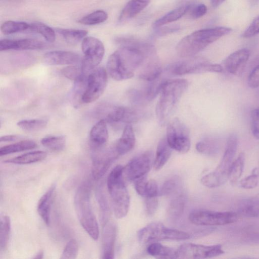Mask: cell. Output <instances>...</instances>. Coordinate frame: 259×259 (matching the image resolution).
<instances>
[{"mask_svg":"<svg viewBox=\"0 0 259 259\" xmlns=\"http://www.w3.org/2000/svg\"><path fill=\"white\" fill-rule=\"evenodd\" d=\"M146 176L136 180L134 182L135 188L137 193L144 196L145 185L147 182Z\"/></svg>","mask_w":259,"mask_h":259,"instance_id":"cell-54","label":"cell"},{"mask_svg":"<svg viewBox=\"0 0 259 259\" xmlns=\"http://www.w3.org/2000/svg\"><path fill=\"white\" fill-rule=\"evenodd\" d=\"M158 204L157 197L145 198V208L147 214L150 216L153 215L156 211Z\"/></svg>","mask_w":259,"mask_h":259,"instance_id":"cell-52","label":"cell"},{"mask_svg":"<svg viewBox=\"0 0 259 259\" xmlns=\"http://www.w3.org/2000/svg\"><path fill=\"white\" fill-rule=\"evenodd\" d=\"M239 214L247 218H259V197H250L242 200L238 206Z\"/></svg>","mask_w":259,"mask_h":259,"instance_id":"cell-26","label":"cell"},{"mask_svg":"<svg viewBox=\"0 0 259 259\" xmlns=\"http://www.w3.org/2000/svg\"><path fill=\"white\" fill-rule=\"evenodd\" d=\"M66 137L61 135H50L41 140V144L52 151L63 150L66 146Z\"/></svg>","mask_w":259,"mask_h":259,"instance_id":"cell-35","label":"cell"},{"mask_svg":"<svg viewBox=\"0 0 259 259\" xmlns=\"http://www.w3.org/2000/svg\"><path fill=\"white\" fill-rule=\"evenodd\" d=\"M135 141V133L132 126L130 124H126L121 137L114 144L118 154L122 155L130 152L134 147Z\"/></svg>","mask_w":259,"mask_h":259,"instance_id":"cell-22","label":"cell"},{"mask_svg":"<svg viewBox=\"0 0 259 259\" xmlns=\"http://www.w3.org/2000/svg\"><path fill=\"white\" fill-rule=\"evenodd\" d=\"M150 2V0H130L122 10L119 20L122 21L135 17L143 10Z\"/></svg>","mask_w":259,"mask_h":259,"instance_id":"cell-25","label":"cell"},{"mask_svg":"<svg viewBox=\"0 0 259 259\" xmlns=\"http://www.w3.org/2000/svg\"><path fill=\"white\" fill-rule=\"evenodd\" d=\"M44 44L38 40L32 38L19 39H3L0 41V50H34L41 49Z\"/></svg>","mask_w":259,"mask_h":259,"instance_id":"cell-19","label":"cell"},{"mask_svg":"<svg viewBox=\"0 0 259 259\" xmlns=\"http://www.w3.org/2000/svg\"><path fill=\"white\" fill-rule=\"evenodd\" d=\"M259 174L251 172V175L241 180L240 186L243 189H251L257 186L258 183Z\"/></svg>","mask_w":259,"mask_h":259,"instance_id":"cell-48","label":"cell"},{"mask_svg":"<svg viewBox=\"0 0 259 259\" xmlns=\"http://www.w3.org/2000/svg\"><path fill=\"white\" fill-rule=\"evenodd\" d=\"M107 82V74L105 68L103 67L95 68L88 76L82 102L90 103L99 99L105 91Z\"/></svg>","mask_w":259,"mask_h":259,"instance_id":"cell-12","label":"cell"},{"mask_svg":"<svg viewBox=\"0 0 259 259\" xmlns=\"http://www.w3.org/2000/svg\"><path fill=\"white\" fill-rule=\"evenodd\" d=\"M207 12V7L203 4L194 6L190 12V16L193 19L199 18L203 16Z\"/></svg>","mask_w":259,"mask_h":259,"instance_id":"cell-53","label":"cell"},{"mask_svg":"<svg viewBox=\"0 0 259 259\" xmlns=\"http://www.w3.org/2000/svg\"><path fill=\"white\" fill-rule=\"evenodd\" d=\"M78 244L75 239H71L65 245L60 257L62 259H74L78 252Z\"/></svg>","mask_w":259,"mask_h":259,"instance_id":"cell-44","label":"cell"},{"mask_svg":"<svg viewBox=\"0 0 259 259\" xmlns=\"http://www.w3.org/2000/svg\"><path fill=\"white\" fill-rule=\"evenodd\" d=\"M259 34V16L255 17L242 34L244 38H250Z\"/></svg>","mask_w":259,"mask_h":259,"instance_id":"cell-50","label":"cell"},{"mask_svg":"<svg viewBox=\"0 0 259 259\" xmlns=\"http://www.w3.org/2000/svg\"><path fill=\"white\" fill-rule=\"evenodd\" d=\"M116 228L112 223L104 224L102 235V258L111 259L114 257V246Z\"/></svg>","mask_w":259,"mask_h":259,"instance_id":"cell-20","label":"cell"},{"mask_svg":"<svg viewBox=\"0 0 259 259\" xmlns=\"http://www.w3.org/2000/svg\"><path fill=\"white\" fill-rule=\"evenodd\" d=\"M147 252L150 255L156 258H177L176 250L157 242L149 244L147 248Z\"/></svg>","mask_w":259,"mask_h":259,"instance_id":"cell-28","label":"cell"},{"mask_svg":"<svg viewBox=\"0 0 259 259\" xmlns=\"http://www.w3.org/2000/svg\"><path fill=\"white\" fill-rule=\"evenodd\" d=\"M226 0H210V3L212 7L216 8L222 5Z\"/></svg>","mask_w":259,"mask_h":259,"instance_id":"cell-58","label":"cell"},{"mask_svg":"<svg viewBox=\"0 0 259 259\" xmlns=\"http://www.w3.org/2000/svg\"><path fill=\"white\" fill-rule=\"evenodd\" d=\"M224 253L220 245H204L188 243L182 244L176 250V258L182 259L207 258L220 255Z\"/></svg>","mask_w":259,"mask_h":259,"instance_id":"cell-11","label":"cell"},{"mask_svg":"<svg viewBox=\"0 0 259 259\" xmlns=\"http://www.w3.org/2000/svg\"><path fill=\"white\" fill-rule=\"evenodd\" d=\"M166 71L174 75H181L207 72L221 73L223 68L220 64L210 63L203 58L194 57L176 62L167 67Z\"/></svg>","mask_w":259,"mask_h":259,"instance_id":"cell-7","label":"cell"},{"mask_svg":"<svg viewBox=\"0 0 259 259\" xmlns=\"http://www.w3.org/2000/svg\"><path fill=\"white\" fill-rule=\"evenodd\" d=\"M92 174L95 180L101 179L106 172L113 161L119 156L114 145L111 147H104L93 149Z\"/></svg>","mask_w":259,"mask_h":259,"instance_id":"cell-14","label":"cell"},{"mask_svg":"<svg viewBox=\"0 0 259 259\" xmlns=\"http://www.w3.org/2000/svg\"><path fill=\"white\" fill-rule=\"evenodd\" d=\"M30 24L23 21H7L1 26V30L5 35H9L29 29Z\"/></svg>","mask_w":259,"mask_h":259,"instance_id":"cell-38","label":"cell"},{"mask_svg":"<svg viewBox=\"0 0 259 259\" xmlns=\"http://www.w3.org/2000/svg\"><path fill=\"white\" fill-rule=\"evenodd\" d=\"M201 183L203 186L209 188H217L224 184L221 179L213 171L202 177Z\"/></svg>","mask_w":259,"mask_h":259,"instance_id":"cell-45","label":"cell"},{"mask_svg":"<svg viewBox=\"0 0 259 259\" xmlns=\"http://www.w3.org/2000/svg\"><path fill=\"white\" fill-rule=\"evenodd\" d=\"M81 49L83 54L81 68L83 74L93 71L103 59L105 48L103 42L93 36L85 37L82 40Z\"/></svg>","mask_w":259,"mask_h":259,"instance_id":"cell-8","label":"cell"},{"mask_svg":"<svg viewBox=\"0 0 259 259\" xmlns=\"http://www.w3.org/2000/svg\"><path fill=\"white\" fill-rule=\"evenodd\" d=\"M172 148L169 145L166 139H161L157 145L156 156L153 161L155 170L161 169L167 163L171 154Z\"/></svg>","mask_w":259,"mask_h":259,"instance_id":"cell-24","label":"cell"},{"mask_svg":"<svg viewBox=\"0 0 259 259\" xmlns=\"http://www.w3.org/2000/svg\"><path fill=\"white\" fill-rule=\"evenodd\" d=\"M193 224L201 226H217L232 224L238 220L237 213L232 211H217L208 210H195L189 216Z\"/></svg>","mask_w":259,"mask_h":259,"instance_id":"cell-9","label":"cell"},{"mask_svg":"<svg viewBox=\"0 0 259 259\" xmlns=\"http://www.w3.org/2000/svg\"><path fill=\"white\" fill-rule=\"evenodd\" d=\"M156 29H158L157 30V33L159 35L160 34L162 35H164L165 33H168L169 32H172L173 31H175L177 30L179 28H178L177 26L175 27H163L161 28H157Z\"/></svg>","mask_w":259,"mask_h":259,"instance_id":"cell-56","label":"cell"},{"mask_svg":"<svg viewBox=\"0 0 259 259\" xmlns=\"http://www.w3.org/2000/svg\"><path fill=\"white\" fill-rule=\"evenodd\" d=\"M29 30L42 35L48 41L52 43L56 39L55 31L50 26L41 22H34L30 24Z\"/></svg>","mask_w":259,"mask_h":259,"instance_id":"cell-37","label":"cell"},{"mask_svg":"<svg viewBox=\"0 0 259 259\" xmlns=\"http://www.w3.org/2000/svg\"><path fill=\"white\" fill-rule=\"evenodd\" d=\"M254 2H255L256 1H258V0H253Z\"/></svg>","mask_w":259,"mask_h":259,"instance_id":"cell-60","label":"cell"},{"mask_svg":"<svg viewBox=\"0 0 259 259\" xmlns=\"http://www.w3.org/2000/svg\"><path fill=\"white\" fill-rule=\"evenodd\" d=\"M166 139L172 149L180 153H187L190 148L189 130L177 117L170 119L167 123Z\"/></svg>","mask_w":259,"mask_h":259,"instance_id":"cell-10","label":"cell"},{"mask_svg":"<svg viewBox=\"0 0 259 259\" xmlns=\"http://www.w3.org/2000/svg\"><path fill=\"white\" fill-rule=\"evenodd\" d=\"M250 56L247 49L238 50L228 56L224 61V66L227 72L233 75H240L244 71Z\"/></svg>","mask_w":259,"mask_h":259,"instance_id":"cell-17","label":"cell"},{"mask_svg":"<svg viewBox=\"0 0 259 259\" xmlns=\"http://www.w3.org/2000/svg\"><path fill=\"white\" fill-rule=\"evenodd\" d=\"M251 130L253 137L259 140V108L254 109L251 111Z\"/></svg>","mask_w":259,"mask_h":259,"instance_id":"cell-51","label":"cell"},{"mask_svg":"<svg viewBox=\"0 0 259 259\" xmlns=\"http://www.w3.org/2000/svg\"><path fill=\"white\" fill-rule=\"evenodd\" d=\"M107 13L101 10L89 14L78 20V22L85 25H93L102 23L108 19Z\"/></svg>","mask_w":259,"mask_h":259,"instance_id":"cell-39","label":"cell"},{"mask_svg":"<svg viewBox=\"0 0 259 259\" xmlns=\"http://www.w3.org/2000/svg\"><path fill=\"white\" fill-rule=\"evenodd\" d=\"M96 198L101 211L102 221L104 224L108 222L110 208L106 196L101 186H98L95 192Z\"/></svg>","mask_w":259,"mask_h":259,"instance_id":"cell-42","label":"cell"},{"mask_svg":"<svg viewBox=\"0 0 259 259\" xmlns=\"http://www.w3.org/2000/svg\"><path fill=\"white\" fill-rule=\"evenodd\" d=\"M47 154L43 151H34L7 159L5 162L17 164H27L41 161L46 158Z\"/></svg>","mask_w":259,"mask_h":259,"instance_id":"cell-27","label":"cell"},{"mask_svg":"<svg viewBox=\"0 0 259 259\" xmlns=\"http://www.w3.org/2000/svg\"><path fill=\"white\" fill-rule=\"evenodd\" d=\"M55 190L56 185L53 184L40 197L37 204V212L47 225L50 223L51 208Z\"/></svg>","mask_w":259,"mask_h":259,"instance_id":"cell-23","label":"cell"},{"mask_svg":"<svg viewBox=\"0 0 259 259\" xmlns=\"http://www.w3.org/2000/svg\"><path fill=\"white\" fill-rule=\"evenodd\" d=\"M57 31L69 44H76L83 40L88 33L86 30L57 28Z\"/></svg>","mask_w":259,"mask_h":259,"instance_id":"cell-36","label":"cell"},{"mask_svg":"<svg viewBox=\"0 0 259 259\" xmlns=\"http://www.w3.org/2000/svg\"><path fill=\"white\" fill-rule=\"evenodd\" d=\"M139 241L150 244L164 240H183L191 235L184 231L168 228L160 223H151L139 230L137 233Z\"/></svg>","mask_w":259,"mask_h":259,"instance_id":"cell-6","label":"cell"},{"mask_svg":"<svg viewBox=\"0 0 259 259\" xmlns=\"http://www.w3.org/2000/svg\"><path fill=\"white\" fill-rule=\"evenodd\" d=\"M108 139V132L106 121L102 119L91 128L90 142L93 149L104 147Z\"/></svg>","mask_w":259,"mask_h":259,"instance_id":"cell-21","label":"cell"},{"mask_svg":"<svg viewBox=\"0 0 259 259\" xmlns=\"http://www.w3.org/2000/svg\"><path fill=\"white\" fill-rule=\"evenodd\" d=\"M243 242L249 245H259V232L250 233L245 235Z\"/></svg>","mask_w":259,"mask_h":259,"instance_id":"cell-55","label":"cell"},{"mask_svg":"<svg viewBox=\"0 0 259 259\" xmlns=\"http://www.w3.org/2000/svg\"><path fill=\"white\" fill-rule=\"evenodd\" d=\"M36 144L32 140H22L14 144L3 146L0 149V155L4 156L16 152L35 148Z\"/></svg>","mask_w":259,"mask_h":259,"instance_id":"cell-31","label":"cell"},{"mask_svg":"<svg viewBox=\"0 0 259 259\" xmlns=\"http://www.w3.org/2000/svg\"><path fill=\"white\" fill-rule=\"evenodd\" d=\"M87 78L88 76L82 74L74 80L71 99L75 107H77L80 102H82V98L86 89Z\"/></svg>","mask_w":259,"mask_h":259,"instance_id":"cell-34","label":"cell"},{"mask_svg":"<svg viewBox=\"0 0 259 259\" xmlns=\"http://www.w3.org/2000/svg\"><path fill=\"white\" fill-rule=\"evenodd\" d=\"M48 121L42 119H24L17 122V125L27 132H36L45 128Z\"/></svg>","mask_w":259,"mask_h":259,"instance_id":"cell-40","label":"cell"},{"mask_svg":"<svg viewBox=\"0 0 259 259\" xmlns=\"http://www.w3.org/2000/svg\"><path fill=\"white\" fill-rule=\"evenodd\" d=\"M255 61V66H254L249 74L247 83L248 86L252 89L259 87V56L257 57Z\"/></svg>","mask_w":259,"mask_h":259,"instance_id":"cell-46","label":"cell"},{"mask_svg":"<svg viewBox=\"0 0 259 259\" xmlns=\"http://www.w3.org/2000/svg\"><path fill=\"white\" fill-rule=\"evenodd\" d=\"M159 194L157 182L153 179L147 181L144 196L145 198L157 197Z\"/></svg>","mask_w":259,"mask_h":259,"instance_id":"cell-49","label":"cell"},{"mask_svg":"<svg viewBox=\"0 0 259 259\" xmlns=\"http://www.w3.org/2000/svg\"><path fill=\"white\" fill-rule=\"evenodd\" d=\"M0 223V248L2 250L7 247L9 242L11 231L10 217L6 215L1 216Z\"/></svg>","mask_w":259,"mask_h":259,"instance_id":"cell-41","label":"cell"},{"mask_svg":"<svg viewBox=\"0 0 259 259\" xmlns=\"http://www.w3.org/2000/svg\"><path fill=\"white\" fill-rule=\"evenodd\" d=\"M107 108L103 119L113 127L116 128L123 123L130 124L139 119V113L133 108L123 106H110Z\"/></svg>","mask_w":259,"mask_h":259,"instance_id":"cell-15","label":"cell"},{"mask_svg":"<svg viewBox=\"0 0 259 259\" xmlns=\"http://www.w3.org/2000/svg\"><path fill=\"white\" fill-rule=\"evenodd\" d=\"M152 160L153 154L149 151L134 157L123 167V178L128 181H135L146 176L151 168Z\"/></svg>","mask_w":259,"mask_h":259,"instance_id":"cell-13","label":"cell"},{"mask_svg":"<svg viewBox=\"0 0 259 259\" xmlns=\"http://www.w3.org/2000/svg\"><path fill=\"white\" fill-rule=\"evenodd\" d=\"M180 185V178L177 176L169 178L164 182L160 190L159 194L161 196H168L175 192Z\"/></svg>","mask_w":259,"mask_h":259,"instance_id":"cell-43","label":"cell"},{"mask_svg":"<svg viewBox=\"0 0 259 259\" xmlns=\"http://www.w3.org/2000/svg\"><path fill=\"white\" fill-rule=\"evenodd\" d=\"M120 48L108 58L107 70L110 76L118 81L133 77L146 58L156 51L154 46L132 38H120Z\"/></svg>","mask_w":259,"mask_h":259,"instance_id":"cell-1","label":"cell"},{"mask_svg":"<svg viewBox=\"0 0 259 259\" xmlns=\"http://www.w3.org/2000/svg\"><path fill=\"white\" fill-rule=\"evenodd\" d=\"M21 138V137L18 135H6L1 137L0 141L2 142H12L17 140Z\"/></svg>","mask_w":259,"mask_h":259,"instance_id":"cell-57","label":"cell"},{"mask_svg":"<svg viewBox=\"0 0 259 259\" xmlns=\"http://www.w3.org/2000/svg\"><path fill=\"white\" fill-rule=\"evenodd\" d=\"M123 166L117 165L109 174L107 187L111 199L115 216L118 219L125 217L130 205V197L123 181Z\"/></svg>","mask_w":259,"mask_h":259,"instance_id":"cell-5","label":"cell"},{"mask_svg":"<svg viewBox=\"0 0 259 259\" xmlns=\"http://www.w3.org/2000/svg\"><path fill=\"white\" fill-rule=\"evenodd\" d=\"M186 203V197L181 194L173 198L167 209V215L172 220L179 219L183 213Z\"/></svg>","mask_w":259,"mask_h":259,"instance_id":"cell-33","label":"cell"},{"mask_svg":"<svg viewBox=\"0 0 259 259\" xmlns=\"http://www.w3.org/2000/svg\"><path fill=\"white\" fill-rule=\"evenodd\" d=\"M44 60L49 65H73L79 62L80 56L71 51H53L46 53L44 56Z\"/></svg>","mask_w":259,"mask_h":259,"instance_id":"cell-18","label":"cell"},{"mask_svg":"<svg viewBox=\"0 0 259 259\" xmlns=\"http://www.w3.org/2000/svg\"><path fill=\"white\" fill-rule=\"evenodd\" d=\"M74 205L77 218L83 229L92 239L98 240L100 234L99 227L93 211L91 187L88 183L81 184L76 190Z\"/></svg>","mask_w":259,"mask_h":259,"instance_id":"cell-4","label":"cell"},{"mask_svg":"<svg viewBox=\"0 0 259 259\" xmlns=\"http://www.w3.org/2000/svg\"><path fill=\"white\" fill-rule=\"evenodd\" d=\"M245 154L242 152L240 153L238 157L233 161L230 167L228 180L230 184L234 186L238 182L241 177L245 164Z\"/></svg>","mask_w":259,"mask_h":259,"instance_id":"cell-32","label":"cell"},{"mask_svg":"<svg viewBox=\"0 0 259 259\" xmlns=\"http://www.w3.org/2000/svg\"><path fill=\"white\" fill-rule=\"evenodd\" d=\"M231 31V28L223 26L196 30L184 37L178 42L176 52L182 58L193 57Z\"/></svg>","mask_w":259,"mask_h":259,"instance_id":"cell-3","label":"cell"},{"mask_svg":"<svg viewBox=\"0 0 259 259\" xmlns=\"http://www.w3.org/2000/svg\"><path fill=\"white\" fill-rule=\"evenodd\" d=\"M190 8L189 6H183L176 8L157 19L153 26L157 28L178 20L184 15Z\"/></svg>","mask_w":259,"mask_h":259,"instance_id":"cell-29","label":"cell"},{"mask_svg":"<svg viewBox=\"0 0 259 259\" xmlns=\"http://www.w3.org/2000/svg\"><path fill=\"white\" fill-rule=\"evenodd\" d=\"M60 73L65 77L74 81L83 74L81 67L72 65L63 68Z\"/></svg>","mask_w":259,"mask_h":259,"instance_id":"cell-47","label":"cell"},{"mask_svg":"<svg viewBox=\"0 0 259 259\" xmlns=\"http://www.w3.org/2000/svg\"><path fill=\"white\" fill-rule=\"evenodd\" d=\"M188 86V81L184 79L167 80L164 82L155 109L159 125L164 126L169 121Z\"/></svg>","mask_w":259,"mask_h":259,"instance_id":"cell-2","label":"cell"},{"mask_svg":"<svg viewBox=\"0 0 259 259\" xmlns=\"http://www.w3.org/2000/svg\"><path fill=\"white\" fill-rule=\"evenodd\" d=\"M44 256V252L42 251H38L35 256L33 257V258H42Z\"/></svg>","mask_w":259,"mask_h":259,"instance_id":"cell-59","label":"cell"},{"mask_svg":"<svg viewBox=\"0 0 259 259\" xmlns=\"http://www.w3.org/2000/svg\"><path fill=\"white\" fill-rule=\"evenodd\" d=\"M220 147L219 141L212 138H204L196 145V149L199 152L208 155H214L218 154Z\"/></svg>","mask_w":259,"mask_h":259,"instance_id":"cell-30","label":"cell"},{"mask_svg":"<svg viewBox=\"0 0 259 259\" xmlns=\"http://www.w3.org/2000/svg\"><path fill=\"white\" fill-rule=\"evenodd\" d=\"M238 141V137L235 134H231L229 136L223 157L213 171L225 183L228 180L229 170L237 149Z\"/></svg>","mask_w":259,"mask_h":259,"instance_id":"cell-16","label":"cell"}]
</instances>
